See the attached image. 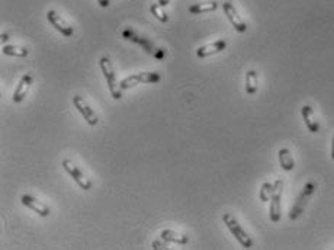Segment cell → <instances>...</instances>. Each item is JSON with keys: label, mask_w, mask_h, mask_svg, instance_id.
<instances>
[{"label": "cell", "mask_w": 334, "mask_h": 250, "mask_svg": "<svg viewBox=\"0 0 334 250\" xmlns=\"http://www.w3.org/2000/svg\"><path fill=\"white\" fill-rule=\"evenodd\" d=\"M122 37H124L125 40H128V41H132V42L141 45V47H143L150 56H153L156 60H163L167 56V51L165 48L157 47V45H156L154 42H151L148 38H146L144 35H140L138 32H135V31L131 29V28L124 29V31H122Z\"/></svg>", "instance_id": "cell-1"}, {"label": "cell", "mask_w": 334, "mask_h": 250, "mask_svg": "<svg viewBox=\"0 0 334 250\" xmlns=\"http://www.w3.org/2000/svg\"><path fill=\"white\" fill-rule=\"evenodd\" d=\"M224 224L228 227V230L231 231V234L237 239V242L244 248V249H250L253 248V240L249 237V234L241 229V226L238 224V221L228 212H225L223 215Z\"/></svg>", "instance_id": "cell-2"}, {"label": "cell", "mask_w": 334, "mask_h": 250, "mask_svg": "<svg viewBox=\"0 0 334 250\" xmlns=\"http://www.w3.org/2000/svg\"><path fill=\"white\" fill-rule=\"evenodd\" d=\"M99 64H101L102 73H104V76L106 79V84L109 87L112 98L116 99V101L121 99L122 98V92H121V87L116 83V74H115V70H113V65H112L111 60L108 57H102Z\"/></svg>", "instance_id": "cell-3"}, {"label": "cell", "mask_w": 334, "mask_h": 250, "mask_svg": "<svg viewBox=\"0 0 334 250\" xmlns=\"http://www.w3.org/2000/svg\"><path fill=\"white\" fill-rule=\"evenodd\" d=\"M162 76L156 71H144V73H137V74H132V76H128L125 77L121 83H119V87L121 89H129V87H134L140 83H157L160 82Z\"/></svg>", "instance_id": "cell-4"}, {"label": "cell", "mask_w": 334, "mask_h": 250, "mask_svg": "<svg viewBox=\"0 0 334 250\" xmlns=\"http://www.w3.org/2000/svg\"><path fill=\"white\" fill-rule=\"evenodd\" d=\"M314 189H315V185H314L313 182H310V184H307V185L304 187V190L301 192V195L298 196L295 205L292 207V209H291V212H289V218H291V220H296V218L304 212L305 205L308 204V199H310V196L313 195Z\"/></svg>", "instance_id": "cell-5"}, {"label": "cell", "mask_w": 334, "mask_h": 250, "mask_svg": "<svg viewBox=\"0 0 334 250\" xmlns=\"http://www.w3.org/2000/svg\"><path fill=\"white\" fill-rule=\"evenodd\" d=\"M63 167H64V170L74 179V182L82 188V189H84V190H90L92 189V182L89 181V178H86L82 173V170L77 166H74V163L71 160L64 159L63 160Z\"/></svg>", "instance_id": "cell-6"}, {"label": "cell", "mask_w": 334, "mask_h": 250, "mask_svg": "<svg viewBox=\"0 0 334 250\" xmlns=\"http://www.w3.org/2000/svg\"><path fill=\"white\" fill-rule=\"evenodd\" d=\"M275 190L271 198V208H269V217L273 223H278L280 220V201H282V190H283V182L278 179L275 184Z\"/></svg>", "instance_id": "cell-7"}, {"label": "cell", "mask_w": 334, "mask_h": 250, "mask_svg": "<svg viewBox=\"0 0 334 250\" xmlns=\"http://www.w3.org/2000/svg\"><path fill=\"white\" fill-rule=\"evenodd\" d=\"M73 105H74V108L80 112V115L86 120V123H87V124L96 125L98 123H99L98 115H96V114H95V111L89 106V104L83 99V96L76 95V96L73 98Z\"/></svg>", "instance_id": "cell-8"}, {"label": "cell", "mask_w": 334, "mask_h": 250, "mask_svg": "<svg viewBox=\"0 0 334 250\" xmlns=\"http://www.w3.org/2000/svg\"><path fill=\"white\" fill-rule=\"evenodd\" d=\"M223 9L225 16L228 18V21L231 22V25L234 26L235 31H238V32H246V31H247L246 22H244V21L241 19V16L237 13L234 4H232L231 1H225V3H223Z\"/></svg>", "instance_id": "cell-9"}, {"label": "cell", "mask_w": 334, "mask_h": 250, "mask_svg": "<svg viewBox=\"0 0 334 250\" xmlns=\"http://www.w3.org/2000/svg\"><path fill=\"white\" fill-rule=\"evenodd\" d=\"M21 202H22L25 207H28L29 209H32L34 212H37L38 215H41V217H48V215L51 214L50 207H48L47 204L41 202L40 199L34 198L32 195H26V193L22 195V196H21Z\"/></svg>", "instance_id": "cell-10"}, {"label": "cell", "mask_w": 334, "mask_h": 250, "mask_svg": "<svg viewBox=\"0 0 334 250\" xmlns=\"http://www.w3.org/2000/svg\"><path fill=\"white\" fill-rule=\"evenodd\" d=\"M47 19H48V22L56 28L60 34H63V35L67 37V38L73 37V34H74L73 26H70V25L57 13L56 10H48V12H47Z\"/></svg>", "instance_id": "cell-11"}, {"label": "cell", "mask_w": 334, "mask_h": 250, "mask_svg": "<svg viewBox=\"0 0 334 250\" xmlns=\"http://www.w3.org/2000/svg\"><path fill=\"white\" fill-rule=\"evenodd\" d=\"M32 82H34V77H32L31 73H26V74H23L21 77V80H19V83H18V86L15 89V93L12 96V99H13L15 104H21L25 99V96L28 95V92L31 89Z\"/></svg>", "instance_id": "cell-12"}, {"label": "cell", "mask_w": 334, "mask_h": 250, "mask_svg": "<svg viewBox=\"0 0 334 250\" xmlns=\"http://www.w3.org/2000/svg\"><path fill=\"white\" fill-rule=\"evenodd\" d=\"M227 48V41L225 40H218L212 44H207V45H202L196 50V56L199 59H205V57H209V56H215L218 53H221Z\"/></svg>", "instance_id": "cell-13"}, {"label": "cell", "mask_w": 334, "mask_h": 250, "mask_svg": "<svg viewBox=\"0 0 334 250\" xmlns=\"http://www.w3.org/2000/svg\"><path fill=\"white\" fill-rule=\"evenodd\" d=\"M301 114H302L304 123L307 125L308 131H311V132H318V131H320V124H318V121L315 120L314 111H313V108H311L310 105L302 106Z\"/></svg>", "instance_id": "cell-14"}, {"label": "cell", "mask_w": 334, "mask_h": 250, "mask_svg": "<svg viewBox=\"0 0 334 250\" xmlns=\"http://www.w3.org/2000/svg\"><path fill=\"white\" fill-rule=\"evenodd\" d=\"M162 239L168 243H176V245H186L189 242V237L186 234L177 233L174 230H163L162 231Z\"/></svg>", "instance_id": "cell-15"}, {"label": "cell", "mask_w": 334, "mask_h": 250, "mask_svg": "<svg viewBox=\"0 0 334 250\" xmlns=\"http://www.w3.org/2000/svg\"><path fill=\"white\" fill-rule=\"evenodd\" d=\"M218 9V3L217 1H205V3H195L192 6H189V13L192 15H201V13H208V12H214Z\"/></svg>", "instance_id": "cell-16"}, {"label": "cell", "mask_w": 334, "mask_h": 250, "mask_svg": "<svg viewBox=\"0 0 334 250\" xmlns=\"http://www.w3.org/2000/svg\"><path fill=\"white\" fill-rule=\"evenodd\" d=\"M259 87V76L256 70H249L246 73V93L254 95Z\"/></svg>", "instance_id": "cell-17"}, {"label": "cell", "mask_w": 334, "mask_h": 250, "mask_svg": "<svg viewBox=\"0 0 334 250\" xmlns=\"http://www.w3.org/2000/svg\"><path fill=\"white\" fill-rule=\"evenodd\" d=\"M279 157V163H280V167L286 172L292 170L295 167V160L291 154V151L288 148H280L278 153Z\"/></svg>", "instance_id": "cell-18"}, {"label": "cell", "mask_w": 334, "mask_h": 250, "mask_svg": "<svg viewBox=\"0 0 334 250\" xmlns=\"http://www.w3.org/2000/svg\"><path fill=\"white\" fill-rule=\"evenodd\" d=\"M3 54L6 56H13V57H26L29 54V51L23 47H18V45H4L1 48Z\"/></svg>", "instance_id": "cell-19"}, {"label": "cell", "mask_w": 334, "mask_h": 250, "mask_svg": "<svg viewBox=\"0 0 334 250\" xmlns=\"http://www.w3.org/2000/svg\"><path fill=\"white\" fill-rule=\"evenodd\" d=\"M273 190H275V185H273V184L265 182V184L262 185V188H260V193H259L260 201H262V202L271 201V198H272V195H273Z\"/></svg>", "instance_id": "cell-20"}, {"label": "cell", "mask_w": 334, "mask_h": 250, "mask_svg": "<svg viewBox=\"0 0 334 250\" xmlns=\"http://www.w3.org/2000/svg\"><path fill=\"white\" fill-rule=\"evenodd\" d=\"M162 7H163V6H160L159 3H153V4L150 6V12H151L160 22H165V23H166L167 21H168V16H167L166 12L162 10Z\"/></svg>", "instance_id": "cell-21"}, {"label": "cell", "mask_w": 334, "mask_h": 250, "mask_svg": "<svg viewBox=\"0 0 334 250\" xmlns=\"http://www.w3.org/2000/svg\"><path fill=\"white\" fill-rule=\"evenodd\" d=\"M153 249H167V245L156 240V242H153Z\"/></svg>", "instance_id": "cell-22"}, {"label": "cell", "mask_w": 334, "mask_h": 250, "mask_svg": "<svg viewBox=\"0 0 334 250\" xmlns=\"http://www.w3.org/2000/svg\"><path fill=\"white\" fill-rule=\"evenodd\" d=\"M98 3H99L102 7H108V6H109V0H98Z\"/></svg>", "instance_id": "cell-23"}, {"label": "cell", "mask_w": 334, "mask_h": 250, "mask_svg": "<svg viewBox=\"0 0 334 250\" xmlns=\"http://www.w3.org/2000/svg\"><path fill=\"white\" fill-rule=\"evenodd\" d=\"M9 40V34H1V42H6Z\"/></svg>", "instance_id": "cell-24"}, {"label": "cell", "mask_w": 334, "mask_h": 250, "mask_svg": "<svg viewBox=\"0 0 334 250\" xmlns=\"http://www.w3.org/2000/svg\"><path fill=\"white\" fill-rule=\"evenodd\" d=\"M168 1H170V0H159V4L165 7V6H167V4H168Z\"/></svg>", "instance_id": "cell-25"}, {"label": "cell", "mask_w": 334, "mask_h": 250, "mask_svg": "<svg viewBox=\"0 0 334 250\" xmlns=\"http://www.w3.org/2000/svg\"><path fill=\"white\" fill-rule=\"evenodd\" d=\"M332 157H333V160H334V137H333V141H332Z\"/></svg>", "instance_id": "cell-26"}]
</instances>
